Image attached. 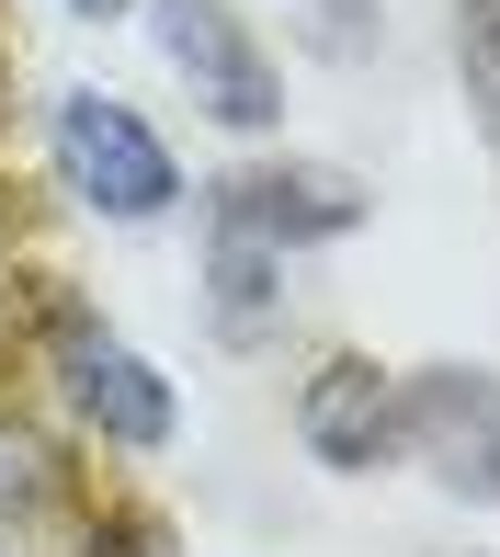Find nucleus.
<instances>
[{"label":"nucleus","instance_id":"obj_1","mask_svg":"<svg viewBox=\"0 0 500 557\" xmlns=\"http://www.w3.org/2000/svg\"><path fill=\"white\" fill-rule=\"evenodd\" d=\"M46 160H58V194L103 227H160L183 206V160L125 91H91V81L58 91L46 103Z\"/></svg>","mask_w":500,"mask_h":557},{"label":"nucleus","instance_id":"obj_2","mask_svg":"<svg viewBox=\"0 0 500 557\" xmlns=\"http://www.w3.org/2000/svg\"><path fill=\"white\" fill-rule=\"evenodd\" d=\"M398 467H421L455 512H500V364L478 352L398 364Z\"/></svg>","mask_w":500,"mask_h":557},{"label":"nucleus","instance_id":"obj_3","mask_svg":"<svg viewBox=\"0 0 500 557\" xmlns=\"http://www.w3.org/2000/svg\"><path fill=\"white\" fill-rule=\"evenodd\" d=\"M137 12H148L160 69L193 91V114H216L228 137H273V125H285V69L250 35L239 0H137Z\"/></svg>","mask_w":500,"mask_h":557},{"label":"nucleus","instance_id":"obj_4","mask_svg":"<svg viewBox=\"0 0 500 557\" xmlns=\"http://www.w3.org/2000/svg\"><path fill=\"white\" fill-rule=\"evenodd\" d=\"M205 216L296 262V250L353 239V227L375 216V194H364L341 160H296V148H262V160H239V171H216V183H205Z\"/></svg>","mask_w":500,"mask_h":557},{"label":"nucleus","instance_id":"obj_5","mask_svg":"<svg viewBox=\"0 0 500 557\" xmlns=\"http://www.w3.org/2000/svg\"><path fill=\"white\" fill-rule=\"evenodd\" d=\"M46 342H58L68 410H80L114 455H171V433H183V398H171V375L148 364L137 342H114L91 308H58V319H46Z\"/></svg>","mask_w":500,"mask_h":557},{"label":"nucleus","instance_id":"obj_6","mask_svg":"<svg viewBox=\"0 0 500 557\" xmlns=\"http://www.w3.org/2000/svg\"><path fill=\"white\" fill-rule=\"evenodd\" d=\"M296 455H308L318 478H387L398 467V364H375V352H318L308 375H296Z\"/></svg>","mask_w":500,"mask_h":557},{"label":"nucleus","instance_id":"obj_7","mask_svg":"<svg viewBox=\"0 0 500 557\" xmlns=\"http://www.w3.org/2000/svg\"><path fill=\"white\" fill-rule=\"evenodd\" d=\"M205 319H216V342L262 352L285 331V250H262V239H239V227L205 216Z\"/></svg>","mask_w":500,"mask_h":557},{"label":"nucleus","instance_id":"obj_8","mask_svg":"<svg viewBox=\"0 0 500 557\" xmlns=\"http://www.w3.org/2000/svg\"><path fill=\"white\" fill-rule=\"evenodd\" d=\"M443 58H455V103H466V125H478V148L500 160V0H455Z\"/></svg>","mask_w":500,"mask_h":557},{"label":"nucleus","instance_id":"obj_9","mask_svg":"<svg viewBox=\"0 0 500 557\" xmlns=\"http://www.w3.org/2000/svg\"><path fill=\"white\" fill-rule=\"evenodd\" d=\"M58 500V455H46L23 421H0V523H35Z\"/></svg>","mask_w":500,"mask_h":557},{"label":"nucleus","instance_id":"obj_10","mask_svg":"<svg viewBox=\"0 0 500 557\" xmlns=\"http://www.w3.org/2000/svg\"><path fill=\"white\" fill-rule=\"evenodd\" d=\"M375 35H387L375 0H308V46H318V58H364Z\"/></svg>","mask_w":500,"mask_h":557},{"label":"nucleus","instance_id":"obj_11","mask_svg":"<svg viewBox=\"0 0 500 557\" xmlns=\"http://www.w3.org/2000/svg\"><path fill=\"white\" fill-rule=\"evenodd\" d=\"M91 557H183V535H171L160 512H137V500H114V512L91 523Z\"/></svg>","mask_w":500,"mask_h":557},{"label":"nucleus","instance_id":"obj_12","mask_svg":"<svg viewBox=\"0 0 500 557\" xmlns=\"http://www.w3.org/2000/svg\"><path fill=\"white\" fill-rule=\"evenodd\" d=\"M58 12H68V23H125L137 0H58Z\"/></svg>","mask_w":500,"mask_h":557}]
</instances>
